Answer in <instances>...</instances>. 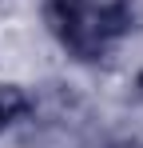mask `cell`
I'll list each match as a JSON object with an SVG mask.
<instances>
[{"label":"cell","mask_w":143,"mask_h":148,"mask_svg":"<svg viewBox=\"0 0 143 148\" xmlns=\"http://www.w3.org/2000/svg\"><path fill=\"white\" fill-rule=\"evenodd\" d=\"M44 20L52 36L84 64H95L107 52V40L95 32V4H88V0H48Z\"/></svg>","instance_id":"6da1fadb"},{"label":"cell","mask_w":143,"mask_h":148,"mask_svg":"<svg viewBox=\"0 0 143 148\" xmlns=\"http://www.w3.org/2000/svg\"><path fill=\"white\" fill-rule=\"evenodd\" d=\"M28 112H32V96L20 84H0V132L12 120H24Z\"/></svg>","instance_id":"3957f363"},{"label":"cell","mask_w":143,"mask_h":148,"mask_svg":"<svg viewBox=\"0 0 143 148\" xmlns=\"http://www.w3.org/2000/svg\"><path fill=\"white\" fill-rule=\"evenodd\" d=\"M135 96H139V100H143V72H139V76H135Z\"/></svg>","instance_id":"277c9868"},{"label":"cell","mask_w":143,"mask_h":148,"mask_svg":"<svg viewBox=\"0 0 143 148\" xmlns=\"http://www.w3.org/2000/svg\"><path fill=\"white\" fill-rule=\"evenodd\" d=\"M135 28V0H107V4H95V32L111 44L119 36H127Z\"/></svg>","instance_id":"7a4b0ae2"}]
</instances>
